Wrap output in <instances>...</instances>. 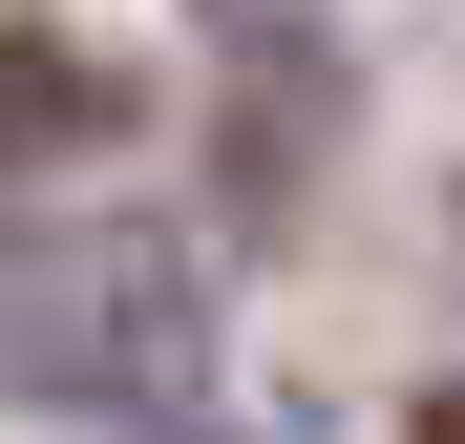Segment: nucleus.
I'll return each mask as SVG.
<instances>
[{
	"label": "nucleus",
	"mask_w": 465,
	"mask_h": 444,
	"mask_svg": "<svg viewBox=\"0 0 465 444\" xmlns=\"http://www.w3.org/2000/svg\"><path fill=\"white\" fill-rule=\"evenodd\" d=\"M106 64L85 43H43V22H0V170H64V148H106Z\"/></svg>",
	"instance_id": "1"
},
{
	"label": "nucleus",
	"mask_w": 465,
	"mask_h": 444,
	"mask_svg": "<svg viewBox=\"0 0 465 444\" xmlns=\"http://www.w3.org/2000/svg\"><path fill=\"white\" fill-rule=\"evenodd\" d=\"M402 444H465V402H423V423H402Z\"/></svg>",
	"instance_id": "2"
}]
</instances>
